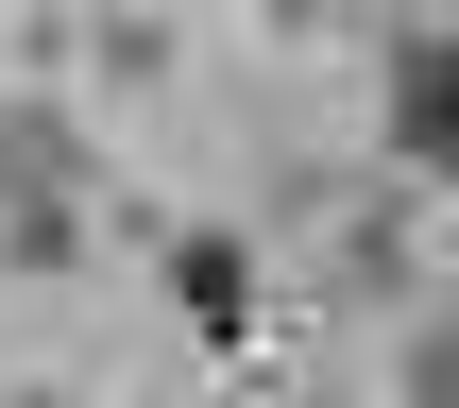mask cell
<instances>
[{
  "mask_svg": "<svg viewBox=\"0 0 459 408\" xmlns=\"http://www.w3.org/2000/svg\"><path fill=\"white\" fill-rule=\"evenodd\" d=\"M375 170L459 204V17H392V68H375Z\"/></svg>",
  "mask_w": 459,
  "mask_h": 408,
  "instance_id": "6da1fadb",
  "label": "cell"
},
{
  "mask_svg": "<svg viewBox=\"0 0 459 408\" xmlns=\"http://www.w3.org/2000/svg\"><path fill=\"white\" fill-rule=\"evenodd\" d=\"M324 17H341V0H255V34H273V51H307Z\"/></svg>",
  "mask_w": 459,
  "mask_h": 408,
  "instance_id": "5b68a950",
  "label": "cell"
},
{
  "mask_svg": "<svg viewBox=\"0 0 459 408\" xmlns=\"http://www.w3.org/2000/svg\"><path fill=\"white\" fill-rule=\"evenodd\" d=\"M153 273H170V324H187L221 375H255V341H273V273H255V239H238V221H153Z\"/></svg>",
  "mask_w": 459,
  "mask_h": 408,
  "instance_id": "7a4b0ae2",
  "label": "cell"
},
{
  "mask_svg": "<svg viewBox=\"0 0 459 408\" xmlns=\"http://www.w3.org/2000/svg\"><path fill=\"white\" fill-rule=\"evenodd\" d=\"M0 408H102V392H51V375H17V392H0Z\"/></svg>",
  "mask_w": 459,
  "mask_h": 408,
  "instance_id": "8992f818",
  "label": "cell"
},
{
  "mask_svg": "<svg viewBox=\"0 0 459 408\" xmlns=\"http://www.w3.org/2000/svg\"><path fill=\"white\" fill-rule=\"evenodd\" d=\"M409 408H459V307L409 324Z\"/></svg>",
  "mask_w": 459,
  "mask_h": 408,
  "instance_id": "277c9868",
  "label": "cell"
},
{
  "mask_svg": "<svg viewBox=\"0 0 459 408\" xmlns=\"http://www.w3.org/2000/svg\"><path fill=\"white\" fill-rule=\"evenodd\" d=\"M68 85H119V102H153V85H187V34L153 17V0H85V68Z\"/></svg>",
  "mask_w": 459,
  "mask_h": 408,
  "instance_id": "3957f363",
  "label": "cell"
}]
</instances>
